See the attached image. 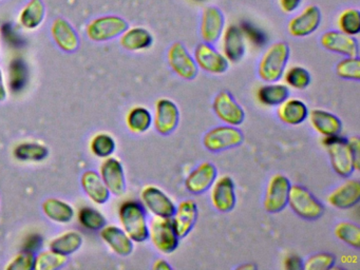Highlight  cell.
Listing matches in <instances>:
<instances>
[{
	"label": "cell",
	"mask_w": 360,
	"mask_h": 270,
	"mask_svg": "<svg viewBox=\"0 0 360 270\" xmlns=\"http://www.w3.org/2000/svg\"><path fill=\"white\" fill-rule=\"evenodd\" d=\"M242 29V32H243L244 35L248 36L250 39L254 40V44H264L265 37L260 31H259L257 27H255L254 25H250V23H246L243 27H240Z\"/></svg>",
	"instance_id": "obj_47"
},
{
	"label": "cell",
	"mask_w": 360,
	"mask_h": 270,
	"mask_svg": "<svg viewBox=\"0 0 360 270\" xmlns=\"http://www.w3.org/2000/svg\"><path fill=\"white\" fill-rule=\"evenodd\" d=\"M277 115L284 124L290 126H298L302 124L309 115V109L302 101L298 98H290L280 103L277 108Z\"/></svg>",
	"instance_id": "obj_26"
},
{
	"label": "cell",
	"mask_w": 360,
	"mask_h": 270,
	"mask_svg": "<svg viewBox=\"0 0 360 270\" xmlns=\"http://www.w3.org/2000/svg\"><path fill=\"white\" fill-rule=\"evenodd\" d=\"M47 147L39 143H22L16 146L13 154L20 162H41L48 156Z\"/></svg>",
	"instance_id": "obj_34"
},
{
	"label": "cell",
	"mask_w": 360,
	"mask_h": 270,
	"mask_svg": "<svg viewBox=\"0 0 360 270\" xmlns=\"http://www.w3.org/2000/svg\"><path fill=\"white\" fill-rule=\"evenodd\" d=\"M82 186L90 200L96 204H105L109 200L110 192L107 189L100 175L94 171H86L82 177Z\"/></svg>",
	"instance_id": "obj_28"
},
{
	"label": "cell",
	"mask_w": 360,
	"mask_h": 270,
	"mask_svg": "<svg viewBox=\"0 0 360 270\" xmlns=\"http://www.w3.org/2000/svg\"><path fill=\"white\" fill-rule=\"evenodd\" d=\"M122 229L134 242L142 243L148 240L149 223L146 210L141 202L127 200L119 209Z\"/></svg>",
	"instance_id": "obj_1"
},
{
	"label": "cell",
	"mask_w": 360,
	"mask_h": 270,
	"mask_svg": "<svg viewBox=\"0 0 360 270\" xmlns=\"http://www.w3.org/2000/svg\"><path fill=\"white\" fill-rule=\"evenodd\" d=\"M284 80L290 88L303 90L311 84V73L300 65H292L284 71Z\"/></svg>",
	"instance_id": "obj_38"
},
{
	"label": "cell",
	"mask_w": 360,
	"mask_h": 270,
	"mask_svg": "<svg viewBox=\"0 0 360 270\" xmlns=\"http://www.w3.org/2000/svg\"><path fill=\"white\" fill-rule=\"evenodd\" d=\"M257 266L254 264H245V265H241L238 267V269H256Z\"/></svg>",
	"instance_id": "obj_53"
},
{
	"label": "cell",
	"mask_w": 360,
	"mask_h": 270,
	"mask_svg": "<svg viewBox=\"0 0 360 270\" xmlns=\"http://www.w3.org/2000/svg\"><path fill=\"white\" fill-rule=\"evenodd\" d=\"M193 59L198 68L207 73L219 75L229 70V63L226 57L223 53L217 51L212 44L206 42L198 44L193 53Z\"/></svg>",
	"instance_id": "obj_13"
},
{
	"label": "cell",
	"mask_w": 360,
	"mask_h": 270,
	"mask_svg": "<svg viewBox=\"0 0 360 270\" xmlns=\"http://www.w3.org/2000/svg\"><path fill=\"white\" fill-rule=\"evenodd\" d=\"M259 101L267 107H276L290 97V89L286 84L269 82L261 86L257 93Z\"/></svg>",
	"instance_id": "obj_31"
},
{
	"label": "cell",
	"mask_w": 360,
	"mask_h": 270,
	"mask_svg": "<svg viewBox=\"0 0 360 270\" xmlns=\"http://www.w3.org/2000/svg\"><path fill=\"white\" fill-rule=\"evenodd\" d=\"M302 267V259H299L296 255H292L285 259L286 269H301Z\"/></svg>",
	"instance_id": "obj_50"
},
{
	"label": "cell",
	"mask_w": 360,
	"mask_h": 270,
	"mask_svg": "<svg viewBox=\"0 0 360 270\" xmlns=\"http://www.w3.org/2000/svg\"><path fill=\"white\" fill-rule=\"evenodd\" d=\"M225 29V18L220 8L206 6L202 13L200 35L206 44H214L220 40Z\"/></svg>",
	"instance_id": "obj_16"
},
{
	"label": "cell",
	"mask_w": 360,
	"mask_h": 270,
	"mask_svg": "<svg viewBox=\"0 0 360 270\" xmlns=\"http://www.w3.org/2000/svg\"><path fill=\"white\" fill-rule=\"evenodd\" d=\"M153 270H172V266L168 264V262L164 259H155L153 265Z\"/></svg>",
	"instance_id": "obj_51"
},
{
	"label": "cell",
	"mask_w": 360,
	"mask_h": 270,
	"mask_svg": "<svg viewBox=\"0 0 360 270\" xmlns=\"http://www.w3.org/2000/svg\"><path fill=\"white\" fill-rule=\"evenodd\" d=\"M167 60L170 69L185 80L195 79L199 68L195 59L182 42H174L167 51Z\"/></svg>",
	"instance_id": "obj_10"
},
{
	"label": "cell",
	"mask_w": 360,
	"mask_h": 270,
	"mask_svg": "<svg viewBox=\"0 0 360 270\" xmlns=\"http://www.w3.org/2000/svg\"><path fill=\"white\" fill-rule=\"evenodd\" d=\"M336 257L328 252H319L311 255L303 264L305 270H328L334 267Z\"/></svg>",
	"instance_id": "obj_43"
},
{
	"label": "cell",
	"mask_w": 360,
	"mask_h": 270,
	"mask_svg": "<svg viewBox=\"0 0 360 270\" xmlns=\"http://www.w3.org/2000/svg\"><path fill=\"white\" fill-rule=\"evenodd\" d=\"M337 75L342 79H360V59L359 57H345L339 61L335 68Z\"/></svg>",
	"instance_id": "obj_41"
},
{
	"label": "cell",
	"mask_w": 360,
	"mask_h": 270,
	"mask_svg": "<svg viewBox=\"0 0 360 270\" xmlns=\"http://www.w3.org/2000/svg\"><path fill=\"white\" fill-rule=\"evenodd\" d=\"M51 35L54 42L65 52H75L79 40L77 32L66 19L58 17L51 25Z\"/></svg>",
	"instance_id": "obj_25"
},
{
	"label": "cell",
	"mask_w": 360,
	"mask_h": 270,
	"mask_svg": "<svg viewBox=\"0 0 360 270\" xmlns=\"http://www.w3.org/2000/svg\"><path fill=\"white\" fill-rule=\"evenodd\" d=\"M210 200L219 212H231L235 208L237 202L235 181L229 175L217 177L210 187Z\"/></svg>",
	"instance_id": "obj_12"
},
{
	"label": "cell",
	"mask_w": 360,
	"mask_h": 270,
	"mask_svg": "<svg viewBox=\"0 0 360 270\" xmlns=\"http://www.w3.org/2000/svg\"><path fill=\"white\" fill-rule=\"evenodd\" d=\"M218 177V170L212 162H201L195 167L185 179V187L187 191L195 195L204 193L210 189L212 184Z\"/></svg>",
	"instance_id": "obj_19"
},
{
	"label": "cell",
	"mask_w": 360,
	"mask_h": 270,
	"mask_svg": "<svg viewBox=\"0 0 360 270\" xmlns=\"http://www.w3.org/2000/svg\"><path fill=\"white\" fill-rule=\"evenodd\" d=\"M45 4L41 0H30L20 11V23L27 30H35L45 19Z\"/></svg>",
	"instance_id": "obj_30"
},
{
	"label": "cell",
	"mask_w": 360,
	"mask_h": 270,
	"mask_svg": "<svg viewBox=\"0 0 360 270\" xmlns=\"http://www.w3.org/2000/svg\"><path fill=\"white\" fill-rule=\"evenodd\" d=\"M290 54V46L286 42L278 41L269 46L259 61V77L265 82H276L281 79Z\"/></svg>",
	"instance_id": "obj_2"
},
{
	"label": "cell",
	"mask_w": 360,
	"mask_h": 270,
	"mask_svg": "<svg viewBox=\"0 0 360 270\" xmlns=\"http://www.w3.org/2000/svg\"><path fill=\"white\" fill-rule=\"evenodd\" d=\"M326 200L334 208H353L360 200V181L354 179H347L328 194Z\"/></svg>",
	"instance_id": "obj_20"
},
{
	"label": "cell",
	"mask_w": 360,
	"mask_h": 270,
	"mask_svg": "<svg viewBox=\"0 0 360 270\" xmlns=\"http://www.w3.org/2000/svg\"><path fill=\"white\" fill-rule=\"evenodd\" d=\"M7 97V89H6L5 82H4L3 72L0 69V101H4Z\"/></svg>",
	"instance_id": "obj_52"
},
{
	"label": "cell",
	"mask_w": 360,
	"mask_h": 270,
	"mask_svg": "<svg viewBox=\"0 0 360 270\" xmlns=\"http://www.w3.org/2000/svg\"><path fill=\"white\" fill-rule=\"evenodd\" d=\"M101 179L106 185L107 189L115 196H121L126 191L125 172L123 166L117 158H105L101 165Z\"/></svg>",
	"instance_id": "obj_18"
},
{
	"label": "cell",
	"mask_w": 360,
	"mask_h": 270,
	"mask_svg": "<svg viewBox=\"0 0 360 270\" xmlns=\"http://www.w3.org/2000/svg\"><path fill=\"white\" fill-rule=\"evenodd\" d=\"M221 37L223 55L229 63H239L245 54V39L241 27L236 25H229Z\"/></svg>",
	"instance_id": "obj_22"
},
{
	"label": "cell",
	"mask_w": 360,
	"mask_h": 270,
	"mask_svg": "<svg viewBox=\"0 0 360 270\" xmlns=\"http://www.w3.org/2000/svg\"><path fill=\"white\" fill-rule=\"evenodd\" d=\"M28 82V65L22 58H14L9 65V86L13 93L24 90Z\"/></svg>",
	"instance_id": "obj_35"
},
{
	"label": "cell",
	"mask_w": 360,
	"mask_h": 270,
	"mask_svg": "<svg viewBox=\"0 0 360 270\" xmlns=\"http://www.w3.org/2000/svg\"><path fill=\"white\" fill-rule=\"evenodd\" d=\"M321 12L317 6H309L288 21V31L292 37L311 35L321 23Z\"/></svg>",
	"instance_id": "obj_15"
},
{
	"label": "cell",
	"mask_w": 360,
	"mask_h": 270,
	"mask_svg": "<svg viewBox=\"0 0 360 270\" xmlns=\"http://www.w3.org/2000/svg\"><path fill=\"white\" fill-rule=\"evenodd\" d=\"M128 29L125 19L115 15H107L94 19L86 27V34L92 41L104 42L121 36Z\"/></svg>",
	"instance_id": "obj_6"
},
{
	"label": "cell",
	"mask_w": 360,
	"mask_h": 270,
	"mask_svg": "<svg viewBox=\"0 0 360 270\" xmlns=\"http://www.w3.org/2000/svg\"><path fill=\"white\" fill-rule=\"evenodd\" d=\"M290 179L281 173L274 174L267 183L263 206L269 213H279L288 206L290 189Z\"/></svg>",
	"instance_id": "obj_8"
},
{
	"label": "cell",
	"mask_w": 360,
	"mask_h": 270,
	"mask_svg": "<svg viewBox=\"0 0 360 270\" xmlns=\"http://www.w3.org/2000/svg\"><path fill=\"white\" fill-rule=\"evenodd\" d=\"M347 139L349 148H351L352 154H353L354 165H355V171L359 170L360 167V141L358 136H352Z\"/></svg>",
	"instance_id": "obj_48"
},
{
	"label": "cell",
	"mask_w": 360,
	"mask_h": 270,
	"mask_svg": "<svg viewBox=\"0 0 360 270\" xmlns=\"http://www.w3.org/2000/svg\"><path fill=\"white\" fill-rule=\"evenodd\" d=\"M101 236L109 248L120 257H127L134 251V240L122 228L117 226H104L101 229Z\"/></svg>",
	"instance_id": "obj_24"
},
{
	"label": "cell",
	"mask_w": 360,
	"mask_h": 270,
	"mask_svg": "<svg viewBox=\"0 0 360 270\" xmlns=\"http://www.w3.org/2000/svg\"><path fill=\"white\" fill-rule=\"evenodd\" d=\"M278 2H279L282 12L290 14L299 8L302 0H278Z\"/></svg>",
	"instance_id": "obj_49"
},
{
	"label": "cell",
	"mask_w": 360,
	"mask_h": 270,
	"mask_svg": "<svg viewBox=\"0 0 360 270\" xmlns=\"http://www.w3.org/2000/svg\"><path fill=\"white\" fill-rule=\"evenodd\" d=\"M320 44L326 51L342 56L356 57L359 55L357 39L354 36L347 35L336 30H330L322 34Z\"/></svg>",
	"instance_id": "obj_17"
},
{
	"label": "cell",
	"mask_w": 360,
	"mask_h": 270,
	"mask_svg": "<svg viewBox=\"0 0 360 270\" xmlns=\"http://www.w3.org/2000/svg\"><path fill=\"white\" fill-rule=\"evenodd\" d=\"M82 244H83V238L81 234L77 231H69L54 238L50 243V250L67 257L79 250Z\"/></svg>",
	"instance_id": "obj_32"
},
{
	"label": "cell",
	"mask_w": 360,
	"mask_h": 270,
	"mask_svg": "<svg viewBox=\"0 0 360 270\" xmlns=\"http://www.w3.org/2000/svg\"><path fill=\"white\" fill-rule=\"evenodd\" d=\"M180 122V110L172 99L160 98L155 103L153 124L161 135L174 132Z\"/></svg>",
	"instance_id": "obj_14"
},
{
	"label": "cell",
	"mask_w": 360,
	"mask_h": 270,
	"mask_svg": "<svg viewBox=\"0 0 360 270\" xmlns=\"http://www.w3.org/2000/svg\"><path fill=\"white\" fill-rule=\"evenodd\" d=\"M148 238L155 248L164 255L174 252L180 243L172 217H153L149 223Z\"/></svg>",
	"instance_id": "obj_5"
},
{
	"label": "cell",
	"mask_w": 360,
	"mask_h": 270,
	"mask_svg": "<svg viewBox=\"0 0 360 270\" xmlns=\"http://www.w3.org/2000/svg\"><path fill=\"white\" fill-rule=\"evenodd\" d=\"M0 33H1L6 44H9V46L20 48L25 44L22 34L18 32V30L13 27L12 23H4L3 27L0 29Z\"/></svg>",
	"instance_id": "obj_45"
},
{
	"label": "cell",
	"mask_w": 360,
	"mask_h": 270,
	"mask_svg": "<svg viewBox=\"0 0 360 270\" xmlns=\"http://www.w3.org/2000/svg\"><path fill=\"white\" fill-rule=\"evenodd\" d=\"M35 253L22 250L14 257L13 261L7 266V269L31 270L34 269Z\"/></svg>",
	"instance_id": "obj_44"
},
{
	"label": "cell",
	"mask_w": 360,
	"mask_h": 270,
	"mask_svg": "<svg viewBox=\"0 0 360 270\" xmlns=\"http://www.w3.org/2000/svg\"><path fill=\"white\" fill-rule=\"evenodd\" d=\"M307 118L314 130L323 137L339 135L342 130V122L340 118L326 110H311L309 112Z\"/></svg>",
	"instance_id": "obj_23"
},
{
	"label": "cell",
	"mask_w": 360,
	"mask_h": 270,
	"mask_svg": "<svg viewBox=\"0 0 360 270\" xmlns=\"http://www.w3.org/2000/svg\"><path fill=\"white\" fill-rule=\"evenodd\" d=\"M243 133L237 127L218 126L208 131L203 137V145L208 151L221 152L239 147L243 143Z\"/></svg>",
	"instance_id": "obj_7"
},
{
	"label": "cell",
	"mask_w": 360,
	"mask_h": 270,
	"mask_svg": "<svg viewBox=\"0 0 360 270\" xmlns=\"http://www.w3.org/2000/svg\"><path fill=\"white\" fill-rule=\"evenodd\" d=\"M90 149L94 155L101 158H107L112 155L115 150V141L107 133H100L92 139Z\"/></svg>",
	"instance_id": "obj_40"
},
{
	"label": "cell",
	"mask_w": 360,
	"mask_h": 270,
	"mask_svg": "<svg viewBox=\"0 0 360 270\" xmlns=\"http://www.w3.org/2000/svg\"><path fill=\"white\" fill-rule=\"evenodd\" d=\"M120 44L125 50L130 52H139L150 48L153 44V37L148 30L144 27H134L127 29L120 38Z\"/></svg>",
	"instance_id": "obj_27"
},
{
	"label": "cell",
	"mask_w": 360,
	"mask_h": 270,
	"mask_svg": "<svg viewBox=\"0 0 360 270\" xmlns=\"http://www.w3.org/2000/svg\"><path fill=\"white\" fill-rule=\"evenodd\" d=\"M328 156L333 170L341 177H349L355 171L353 154L347 139L340 135L324 137L322 141Z\"/></svg>",
	"instance_id": "obj_3"
},
{
	"label": "cell",
	"mask_w": 360,
	"mask_h": 270,
	"mask_svg": "<svg viewBox=\"0 0 360 270\" xmlns=\"http://www.w3.org/2000/svg\"><path fill=\"white\" fill-rule=\"evenodd\" d=\"M212 109L217 117L229 126L238 127L245 120L243 108L229 91H221L214 97Z\"/></svg>",
	"instance_id": "obj_11"
},
{
	"label": "cell",
	"mask_w": 360,
	"mask_h": 270,
	"mask_svg": "<svg viewBox=\"0 0 360 270\" xmlns=\"http://www.w3.org/2000/svg\"><path fill=\"white\" fill-rule=\"evenodd\" d=\"M195 1H204V0H195Z\"/></svg>",
	"instance_id": "obj_54"
},
{
	"label": "cell",
	"mask_w": 360,
	"mask_h": 270,
	"mask_svg": "<svg viewBox=\"0 0 360 270\" xmlns=\"http://www.w3.org/2000/svg\"><path fill=\"white\" fill-rule=\"evenodd\" d=\"M338 31L347 35L356 36L360 32V12L357 8H347L339 15Z\"/></svg>",
	"instance_id": "obj_37"
},
{
	"label": "cell",
	"mask_w": 360,
	"mask_h": 270,
	"mask_svg": "<svg viewBox=\"0 0 360 270\" xmlns=\"http://www.w3.org/2000/svg\"><path fill=\"white\" fill-rule=\"evenodd\" d=\"M335 236L341 242L355 249L360 248V228L352 221H340L335 226Z\"/></svg>",
	"instance_id": "obj_36"
},
{
	"label": "cell",
	"mask_w": 360,
	"mask_h": 270,
	"mask_svg": "<svg viewBox=\"0 0 360 270\" xmlns=\"http://www.w3.org/2000/svg\"><path fill=\"white\" fill-rule=\"evenodd\" d=\"M126 124L132 133L142 134L149 130L153 124V114L144 107L132 108L128 112Z\"/></svg>",
	"instance_id": "obj_33"
},
{
	"label": "cell",
	"mask_w": 360,
	"mask_h": 270,
	"mask_svg": "<svg viewBox=\"0 0 360 270\" xmlns=\"http://www.w3.org/2000/svg\"><path fill=\"white\" fill-rule=\"evenodd\" d=\"M198 215H199V210L195 200L187 198L179 202L172 217L179 238H186L191 233L197 223Z\"/></svg>",
	"instance_id": "obj_21"
},
{
	"label": "cell",
	"mask_w": 360,
	"mask_h": 270,
	"mask_svg": "<svg viewBox=\"0 0 360 270\" xmlns=\"http://www.w3.org/2000/svg\"><path fill=\"white\" fill-rule=\"evenodd\" d=\"M43 210L46 217L60 224L70 223L75 217V209L64 200L48 198L44 202Z\"/></svg>",
	"instance_id": "obj_29"
},
{
	"label": "cell",
	"mask_w": 360,
	"mask_h": 270,
	"mask_svg": "<svg viewBox=\"0 0 360 270\" xmlns=\"http://www.w3.org/2000/svg\"><path fill=\"white\" fill-rule=\"evenodd\" d=\"M67 263V257L54 251H44L35 257L34 269L54 270L63 267Z\"/></svg>",
	"instance_id": "obj_42"
},
{
	"label": "cell",
	"mask_w": 360,
	"mask_h": 270,
	"mask_svg": "<svg viewBox=\"0 0 360 270\" xmlns=\"http://www.w3.org/2000/svg\"><path fill=\"white\" fill-rule=\"evenodd\" d=\"M288 206L301 219L316 221L324 212V206L307 188L301 185H290Z\"/></svg>",
	"instance_id": "obj_4"
},
{
	"label": "cell",
	"mask_w": 360,
	"mask_h": 270,
	"mask_svg": "<svg viewBox=\"0 0 360 270\" xmlns=\"http://www.w3.org/2000/svg\"><path fill=\"white\" fill-rule=\"evenodd\" d=\"M79 221L84 228L88 230H101L106 225V217L91 207H84L79 210Z\"/></svg>",
	"instance_id": "obj_39"
},
{
	"label": "cell",
	"mask_w": 360,
	"mask_h": 270,
	"mask_svg": "<svg viewBox=\"0 0 360 270\" xmlns=\"http://www.w3.org/2000/svg\"><path fill=\"white\" fill-rule=\"evenodd\" d=\"M43 243V238H41L39 234H30V236H27L26 240H24L22 250L35 253L37 251L39 250Z\"/></svg>",
	"instance_id": "obj_46"
},
{
	"label": "cell",
	"mask_w": 360,
	"mask_h": 270,
	"mask_svg": "<svg viewBox=\"0 0 360 270\" xmlns=\"http://www.w3.org/2000/svg\"><path fill=\"white\" fill-rule=\"evenodd\" d=\"M141 204L155 217H172L176 205L157 186L147 185L141 191Z\"/></svg>",
	"instance_id": "obj_9"
}]
</instances>
